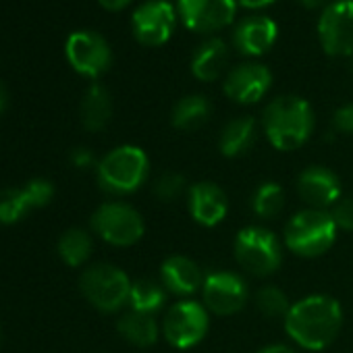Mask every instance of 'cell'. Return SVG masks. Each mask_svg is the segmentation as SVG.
Returning <instances> with one entry per match:
<instances>
[{"instance_id":"6da1fadb","label":"cell","mask_w":353,"mask_h":353,"mask_svg":"<svg viewBox=\"0 0 353 353\" xmlns=\"http://www.w3.org/2000/svg\"><path fill=\"white\" fill-rule=\"evenodd\" d=\"M343 324V310L336 299L328 295H310L293 303L285 316L289 336L312 351L328 347Z\"/></svg>"},{"instance_id":"7a4b0ae2","label":"cell","mask_w":353,"mask_h":353,"mask_svg":"<svg viewBox=\"0 0 353 353\" xmlns=\"http://www.w3.org/2000/svg\"><path fill=\"white\" fill-rule=\"evenodd\" d=\"M264 129L276 150H297L314 131V110L299 96H281L264 110Z\"/></svg>"},{"instance_id":"3957f363","label":"cell","mask_w":353,"mask_h":353,"mask_svg":"<svg viewBox=\"0 0 353 353\" xmlns=\"http://www.w3.org/2000/svg\"><path fill=\"white\" fill-rule=\"evenodd\" d=\"M150 162L141 148L121 145L108 152L98 164V183L108 194H131L148 179Z\"/></svg>"},{"instance_id":"277c9868","label":"cell","mask_w":353,"mask_h":353,"mask_svg":"<svg viewBox=\"0 0 353 353\" xmlns=\"http://www.w3.org/2000/svg\"><path fill=\"white\" fill-rule=\"evenodd\" d=\"M336 239V225L326 210L307 208L297 212L287 229H285V243L291 252L303 258L322 256L332 248Z\"/></svg>"},{"instance_id":"5b68a950","label":"cell","mask_w":353,"mask_h":353,"mask_svg":"<svg viewBox=\"0 0 353 353\" xmlns=\"http://www.w3.org/2000/svg\"><path fill=\"white\" fill-rule=\"evenodd\" d=\"M235 260L256 276L272 274L283 262V250L276 235L262 227H248L235 239Z\"/></svg>"},{"instance_id":"8992f818","label":"cell","mask_w":353,"mask_h":353,"mask_svg":"<svg viewBox=\"0 0 353 353\" xmlns=\"http://www.w3.org/2000/svg\"><path fill=\"white\" fill-rule=\"evenodd\" d=\"M79 285L85 299L102 312H117L129 301L131 295L129 276L110 264H96L88 268L81 274Z\"/></svg>"},{"instance_id":"52a82bcc","label":"cell","mask_w":353,"mask_h":353,"mask_svg":"<svg viewBox=\"0 0 353 353\" xmlns=\"http://www.w3.org/2000/svg\"><path fill=\"white\" fill-rule=\"evenodd\" d=\"M94 231L110 245L127 248L143 237V219L129 204H102L92 216Z\"/></svg>"},{"instance_id":"ba28073f","label":"cell","mask_w":353,"mask_h":353,"mask_svg":"<svg viewBox=\"0 0 353 353\" xmlns=\"http://www.w3.org/2000/svg\"><path fill=\"white\" fill-rule=\"evenodd\" d=\"M208 312L198 301H176L168 307L162 324L164 339L176 349H190L198 345L208 332Z\"/></svg>"},{"instance_id":"9c48e42d","label":"cell","mask_w":353,"mask_h":353,"mask_svg":"<svg viewBox=\"0 0 353 353\" xmlns=\"http://www.w3.org/2000/svg\"><path fill=\"white\" fill-rule=\"evenodd\" d=\"M318 38L330 57L353 54V0H336L322 11Z\"/></svg>"},{"instance_id":"30bf717a","label":"cell","mask_w":353,"mask_h":353,"mask_svg":"<svg viewBox=\"0 0 353 353\" xmlns=\"http://www.w3.org/2000/svg\"><path fill=\"white\" fill-rule=\"evenodd\" d=\"M133 36L143 46H162L170 40L176 13L168 0H148L141 7L135 9L133 17Z\"/></svg>"},{"instance_id":"8fae6325","label":"cell","mask_w":353,"mask_h":353,"mask_svg":"<svg viewBox=\"0 0 353 353\" xmlns=\"http://www.w3.org/2000/svg\"><path fill=\"white\" fill-rule=\"evenodd\" d=\"M65 52L69 65L85 77H100L102 73L108 71L112 63V52L108 42L96 32L71 34Z\"/></svg>"},{"instance_id":"7c38bea8","label":"cell","mask_w":353,"mask_h":353,"mask_svg":"<svg viewBox=\"0 0 353 353\" xmlns=\"http://www.w3.org/2000/svg\"><path fill=\"white\" fill-rule=\"evenodd\" d=\"M181 21L196 34H212L233 23L235 0H176Z\"/></svg>"},{"instance_id":"4fadbf2b","label":"cell","mask_w":353,"mask_h":353,"mask_svg":"<svg viewBox=\"0 0 353 353\" xmlns=\"http://www.w3.org/2000/svg\"><path fill=\"white\" fill-rule=\"evenodd\" d=\"M204 303L219 316H231L239 312L248 301V285L235 272H212L204 279L202 287Z\"/></svg>"},{"instance_id":"5bb4252c","label":"cell","mask_w":353,"mask_h":353,"mask_svg":"<svg viewBox=\"0 0 353 353\" xmlns=\"http://www.w3.org/2000/svg\"><path fill=\"white\" fill-rule=\"evenodd\" d=\"M272 83L268 67L260 63H243L225 79V94L239 104H254L264 98Z\"/></svg>"},{"instance_id":"9a60e30c","label":"cell","mask_w":353,"mask_h":353,"mask_svg":"<svg viewBox=\"0 0 353 353\" xmlns=\"http://www.w3.org/2000/svg\"><path fill=\"white\" fill-rule=\"evenodd\" d=\"M297 192L305 204H310L316 210H324L339 202L341 183L339 176L326 166H310L299 174Z\"/></svg>"},{"instance_id":"2e32d148","label":"cell","mask_w":353,"mask_h":353,"mask_svg":"<svg viewBox=\"0 0 353 353\" xmlns=\"http://www.w3.org/2000/svg\"><path fill=\"white\" fill-rule=\"evenodd\" d=\"M279 38V28L268 17H250L241 21L233 34V44L243 57L266 54Z\"/></svg>"},{"instance_id":"e0dca14e","label":"cell","mask_w":353,"mask_h":353,"mask_svg":"<svg viewBox=\"0 0 353 353\" xmlns=\"http://www.w3.org/2000/svg\"><path fill=\"white\" fill-rule=\"evenodd\" d=\"M227 210H229V202H227L225 192L219 185H214L210 181L192 185L190 212L196 223H200L204 227H214L227 216Z\"/></svg>"},{"instance_id":"ac0fdd59","label":"cell","mask_w":353,"mask_h":353,"mask_svg":"<svg viewBox=\"0 0 353 353\" xmlns=\"http://www.w3.org/2000/svg\"><path fill=\"white\" fill-rule=\"evenodd\" d=\"M164 289L174 295H192L200 287H204V276L200 266L185 256H170L162 262L160 268Z\"/></svg>"},{"instance_id":"d6986e66","label":"cell","mask_w":353,"mask_h":353,"mask_svg":"<svg viewBox=\"0 0 353 353\" xmlns=\"http://www.w3.org/2000/svg\"><path fill=\"white\" fill-rule=\"evenodd\" d=\"M229 63V48L223 40L210 38L198 50L192 59V73L200 81H214L223 75L225 67Z\"/></svg>"},{"instance_id":"ffe728a7","label":"cell","mask_w":353,"mask_h":353,"mask_svg":"<svg viewBox=\"0 0 353 353\" xmlns=\"http://www.w3.org/2000/svg\"><path fill=\"white\" fill-rule=\"evenodd\" d=\"M112 117V98L104 85L94 83L81 102V123L90 131H102Z\"/></svg>"},{"instance_id":"44dd1931","label":"cell","mask_w":353,"mask_h":353,"mask_svg":"<svg viewBox=\"0 0 353 353\" xmlns=\"http://www.w3.org/2000/svg\"><path fill=\"white\" fill-rule=\"evenodd\" d=\"M256 141V121L252 117H239L225 125L221 133V152L227 158L243 156Z\"/></svg>"},{"instance_id":"7402d4cb","label":"cell","mask_w":353,"mask_h":353,"mask_svg":"<svg viewBox=\"0 0 353 353\" xmlns=\"http://www.w3.org/2000/svg\"><path fill=\"white\" fill-rule=\"evenodd\" d=\"M117 328L123 339H127L137 347H150L158 339V326L154 318L150 314H141L135 310L123 314L117 322Z\"/></svg>"},{"instance_id":"603a6c76","label":"cell","mask_w":353,"mask_h":353,"mask_svg":"<svg viewBox=\"0 0 353 353\" xmlns=\"http://www.w3.org/2000/svg\"><path fill=\"white\" fill-rule=\"evenodd\" d=\"M212 106L204 96H185L172 108V125L181 131H194L210 119Z\"/></svg>"},{"instance_id":"cb8c5ba5","label":"cell","mask_w":353,"mask_h":353,"mask_svg":"<svg viewBox=\"0 0 353 353\" xmlns=\"http://www.w3.org/2000/svg\"><path fill=\"white\" fill-rule=\"evenodd\" d=\"M166 299V291L162 285L150 281V279H139L135 283H131V295H129V303L135 312L141 314H154L164 305Z\"/></svg>"},{"instance_id":"d4e9b609","label":"cell","mask_w":353,"mask_h":353,"mask_svg":"<svg viewBox=\"0 0 353 353\" xmlns=\"http://www.w3.org/2000/svg\"><path fill=\"white\" fill-rule=\"evenodd\" d=\"M59 254L69 266H81L92 254V237L81 229H69L59 241Z\"/></svg>"},{"instance_id":"484cf974","label":"cell","mask_w":353,"mask_h":353,"mask_svg":"<svg viewBox=\"0 0 353 353\" xmlns=\"http://www.w3.org/2000/svg\"><path fill=\"white\" fill-rule=\"evenodd\" d=\"M252 206H254V212L260 216V219H274L283 212V206H285V192L279 183H262L256 194H254V200H252Z\"/></svg>"},{"instance_id":"4316f807","label":"cell","mask_w":353,"mask_h":353,"mask_svg":"<svg viewBox=\"0 0 353 353\" xmlns=\"http://www.w3.org/2000/svg\"><path fill=\"white\" fill-rule=\"evenodd\" d=\"M28 212H32V208H30L23 188L0 192V225H15Z\"/></svg>"},{"instance_id":"83f0119b","label":"cell","mask_w":353,"mask_h":353,"mask_svg":"<svg viewBox=\"0 0 353 353\" xmlns=\"http://www.w3.org/2000/svg\"><path fill=\"white\" fill-rule=\"evenodd\" d=\"M256 303L260 307V312L264 316H270V318H279V316H287L289 314V299L287 295L279 289V287H262L256 295Z\"/></svg>"},{"instance_id":"f1b7e54d","label":"cell","mask_w":353,"mask_h":353,"mask_svg":"<svg viewBox=\"0 0 353 353\" xmlns=\"http://www.w3.org/2000/svg\"><path fill=\"white\" fill-rule=\"evenodd\" d=\"M183 190H185V176L179 174V172H164V174H160V179L154 185V192H156V196L162 202L176 200L183 194Z\"/></svg>"},{"instance_id":"f546056e","label":"cell","mask_w":353,"mask_h":353,"mask_svg":"<svg viewBox=\"0 0 353 353\" xmlns=\"http://www.w3.org/2000/svg\"><path fill=\"white\" fill-rule=\"evenodd\" d=\"M23 192H26V198H28L32 210L48 206L52 202V198H54V188L46 179H34V181H30L23 188Z\"/></svg>"},{"instance_id":"4dcf8cb0","label":"cell","mask_w":353,"mask_h":353,"mask_svg":"<svg viewBox=\"0 0 353 353\" xmlns=\"http://www.w3.org/2000/svg\"><path fill=\"white\" fill-rule=\"evenodd\" d=\"M332 221L336 227L345 229V231H353V198H345L339 200L330 212Z\"/></svg>"},{"instance_id":"1f68e13d","label":"cell","mask_w":353,"mask_h":353,"mask_svg":"<svg viewBox=\"0 0 353 353\" xmlns=\"http://www.w3.org/2000/svg\"><path fill=\"white\" fill-rule=\"evenodd\" d=\"M334 127L343 133H353V104H345L334 112Z\"/></svg>"},{"instance_id":"d6a6232c","label":"cell","mask_w":353,"mask_h":353,"mask_svg":"<svg viewBox=\"0 0 353 353\" xmlns=\"http://www.w3.org/2000/svg\"><path fill=\"white\" fill-rule=\"evenodd\" d=\"M71 162L77 166V168H88L94 164V154L85 148H77L71 152Z\"/></svg>"},{"instance_id":"836d02e7","label":"cell","mask_w":353,"mask_h":353,"mask_svg":"<svg viewBox=\"0 0 353 353\" xmlns=\"http://www.w3.org/2000/svg\"><path fill=\"white\" fill-rule=\"evenodd\" d=\"M98 3L106 9V11H121V9H125L131 0H98Z\"/></svg>"},{"instance_id":"e575fe53","label":"cell","mask_w":353,"mask_h":353,"mask_svg":"<svg viewBox=\"0 0 353 353\" xmlns=\"http://www.w3.org/2000/svg\"><path fill=\"white\" fill-rule=\"evenodd\" d=\"M239 3H241L245 9H264V7L272 5L274 0H239Z\"/></svg>"},{"instance_id":"d590c367","label":"cell","mask_w":353,"mask_h":353,"mask_svg":"<svg viewBox=\"0 0 353 353\" xmlns=\"http://www.w3.org/2000/svg\"><path fill=\"white\" fill-rule=\"evenodd\" d=\"M258 353H295V351L291 347H287V345H270V347H264Z\"/></svg>"},{"instance_id":"8d00e7d4","label":"cell","mask_w":353,"mask_h":353,"mask_svg":"<svg viewBox=\"0 0 353 353\" xmlns=\"http://www.w3.org/2000/svg\"><path fill=\"white\" fill-rule=\"evenodd\" d=\"M7 102H9V94H7V88L0 83V112L7 108Z\"/></svg>"},{"instance_id":"74e56055","label":"cell","mask_w":353,"mask_h":353,"mask_svg":"<svg viewBox=\"0 0 353 353\" xmlns=\"http://www.w3.org/2000/svg\"><path fill=\"white\" fill-rule=\"evenodd\" d=\"M299 3L305 7V9H318V7H322L326 0H299Z\"/></svg>"}]
</instances>
